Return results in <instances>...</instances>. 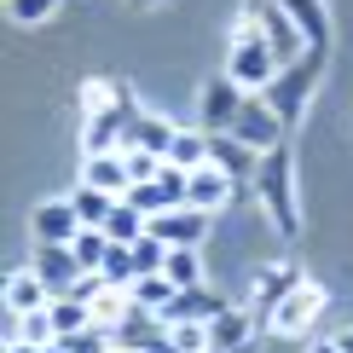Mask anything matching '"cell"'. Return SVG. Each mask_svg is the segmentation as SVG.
I'll use <instances>...</instances> for the list:
<instances>
[{
	"label": "cell",
	"mask_w": 353,
	"mask_h": 353,
	"mask_svg": "<svg viewBox=\"0 0 353 353\" xmlns=\"http://www.w3.org/2000/svg\"><path fill=\"white\" fill-rule=\"evenodd\" d=\"M255 197H261V209H267V220L278 226V238H301V203H296V157H290L284 145L261 157V168H255Z\"/></svg>",
	"instance_id": "obj_1"
},
{
	"label": "cell",
	"mask_w": 353,
	"mask_h": 353,
	"mask_svg": "<svg viewBox=\"0 0 353 353\" xmlns=\"http://www.w3.org/2000/svg\"><path fill=\"white\" fill-rule=\"evenodd\" d=\"M325 52H330V47H307L296 64H284V70H278V81L261 93V99L278 110V122H284V128H296L301 116H307V99H313L319 76H325Z\"/></svg>",
	"instance_id": "obj_2"
},
{
	"label": "cell",
	"mask_w": 353,
	"mask_h": 353,
	"mask_svg": "<svg viewBox=\"0 0 353 353\" xmlns=\"http://www.w3.org/2000/svg\"><path fill=\"white\" fill-rule=\"evenodd\" d=\"M278 52L267 47V35H261L255 23H238V35H232V52H226V76L243 87V93H267V87L278 81Z\"/></svg>",
	"instance_id": "obj_3"
},
{
	"label": "cell",
	"mask_w": 353,
	"mask_h": 353,
	"mask_svg": "<svg viewBox=\"0 0 353 353\" xmlns=\"http://www.w3.org/2000/svg\"><path fill=\"white\" fill-rule=\"evenodd\" d=\"M243 18L267 35V47L278 52V64H296V58L307 52V41H301V29H296V18H290L278 0H243Z\"/></svg>",
	"instance_id": "obj_4"
},
{
	"label": "cell",
	"mask_w": 353,
	"mask_h": 353,
	"mask_svg": "<svg viewBox=\"0 0 353 353\" xmlns=\"http://www.w3.org/2000/svg\"><path fill=\"white\" fill-rule=\"evenodd\" d=\"M232 139L249 145L255 157H267V151L284 145V122H278V110L261 93H243V110H238V122H232Z\"/></svg>",
	"instance_id": "obj_5"
},
{
	"label": "cell",
	"mask_w": 353,
	"mask_h": 353,
	"mask_svg": "<svg viewBox=\"0 0 353 353\" xmlns=\"http://www.w3.org/2000/svg\"><path fill=\"white\" fill-rule=\"evenodd\" d=\"M35 272H41V284L52 290V301H64V296H76V284H81V261H76V249L70 243H41L35 249Z\"/></svg>",
	"instance_id": "obj_6"
},
{
	"label": "cell",
	"mask_w": 353,
	"mask_h": 353,
	"mask_svg": "<svg viewBox=\"0 0 353 353\" xmlns=\"http://www.w3.org/2000/svg\"><path fill=\"white\" fill-rule=\"evenodd\" d=\"M145 238H157L168 249H197L203 238H209V214L203 209H168V214L145 220Z\"/></svg>",
	"instance_id": "obj_7"
},
{
	"label": "cell",
	"mask_w": 353,
	"mask_h": 353,
	"mask_svg": "<svg viewBox=\"0 0 353 353\" xmlns=\"http://www.w3.org/2000/svg\"><path fill=\"white\" fill-rule=\"evenodd\" d=\"M35 243H76L81 238V214H76V203L70 197H47V203H35Z\"/></svg>",
	"instance_id": "obj_8"
},
{
	"label": "cell",
	"mask_w": 353,
	"mask_h": 353,
	"mask_svg": "<svg viewBox=\"0 0 353 353\" xmlns=\"http://www.w3.org/2000/svg\"><path fill=\"white\" fill-rule=\"evenodd\" d=\"M226 313V301L214 296V290H174V301L163 307V325L168 330H180V325H214V319Z\"/></svg>",
	"instance_id": "obj_9"
},
{
	"label": "cell",
	"mask_w": 353,
	"mask_h": 353,
	"mask_svg": "<svg viewBox=\"0 0 353 353\" xmlns=\"http://www.w3.org/2000/svg\"><path fill=\"white\" fill-rule=\"evenodd\" d=\"M238 110H243V87L232 76H220V81L203 87V134H232Z\"/></svg>",
	"instance_id": "obj_10"
},
{
	"label": "cell",
	"mask_w": 353,
	"mask_h": 353,
	"mask_svg": "<svg viewBox=\"0 0 353 353\" xmlns=\"http://www.w3.org/2000/svg\"><path fill=\"white\" fill-rule=\"evenodd\" d=\"M168 336H174V330H168L157 313H139V307H134V313L110 330V342H116V353H151V347H163Z\"/></svg>",
	"instance_id": "obj_11"
},
{
	"label": "cell",
	"mask_w": 353,
	"mask_h": 353,
	"mask_svg": "<svg viewBox=\"0 0 353 353\" xmlns=\"http://www.w3.org/2000/svg\"><path fill=\"white\" fill-rule=\"evenodd\" d=\"M174 139H180V128H174V122H163V116H151V110H139L134 128L122 134V151H145V157H163V163H168Z\"/></svg>",
	"instance_id": "obj_12"
},
{
	"label": "cell",
	"mask_w": 353,
	"mask_h": 353,
	"mask_svg": "<svg viewBox=\"0 0 353 353\" xmlns=\"http://www.w3.org/2000/svg\"><path fill=\"white\" fill-rule=\"evenodd\" d=\"M301 284H307V278H301L296 267H267V272L255 278V313H261V325H267V330H272V313L296 296Z\"/></svg>",
	"instance_id": "obj_13"
},
{
	"label": "cell",
	"mask_w": 353,
	"mask_h": 353,
	"mask_svg": "<svg viewBox=\"0 0 353 353\" xmlns=\"http://www.w3.org/2000/svg\"><path fill=\"white\" fill-rule=\"evenodd\" d=\"M81 185L105 191V197H128V191H134V174H128V157H122V151L87 157V163H81Z\"/></svg>",
	"instance_id": "obj_14"
},
{
	"label": "cell",
	"mask_w": 353,
	"mask_h": 353,
	"mask_svg": "<svg viewBox=\"0 0 353 353\" xmlns=\"http://www.w3.org/2000/svg\"><path fill=\"white\" fill-rule=\"evenodd\" d=\"M319 313H325V290H319V284H301L296 296H290V301L272 313V330H278V336H301Z\"/></svg>",
	"instance_id": "obj_15"
},
{
	"label": "cell",
	"mask_w": 353,
	"mask_h": 353,
	"mask_svg": "<svg viewBox=\"0 0 353 353\" xmlns=\"http://www.w3.org/2000/svg\"><path fill=\"white\" fill-rule=\"evenodd\" d=\"M47 307H52V290L41 284L35 267H23V272L6 278V313H12V319H23V313H47Z\"/></svg>",
	"instance_id": "obj_16"
},
{
	"label": "cell",
	"mask_w": 353,
	"mask_h": 353,
	"mask_svg": "<svg viewBox=\"0 0 353 353\" xmlns=\"http://www.w3.org/2000/svg\"><path fill=\"white\" fill-rule=\"evenodd\" d=\"M209 163H214L220 174H226L232 185H238V180H255V168H261V157L249 151V145H238V139H232V134H209Z\"/></svg>",
	"instance_id": "obj_17"
},
{
	"label": "cell",
	"mask_w": 353,
	"mask_h": 353,
	"mask_svg": "<svg viewBox=\"0 0 353 353\" xmlns=\"http://www.w3.org/2000/svg\"><path fill=\"white\" fill-rule=\"evenodd\" d=\"M209 347H226V353H255V319L243 307H226V313L209 325Z\"/></svg>",
	"instance_id": "obj_18"
},
{
	"label": "cell",
	"mask_w": 353,
	"mask_h": 353,
	"mask_svg": "<svg viewBox=\"0 0 353 353\" xmlns=\"http://www.w3.org/2000/svg\"><path fill=\"white\" fill-rule=\"evenodd\" d=\"M226 197H232V180H226L214 163H209V168H197V174L185 180V209H203V214H209V209H220Z\"/></svg>",
	"instance_id": "obj_19"
},
{
	"label": "cell",
	"mask_w": 353,
	"mask_h": 353,
	"mask_svg": "<svg viewBox=\"0 0 353 353\" xmlns=\"http://www.w3.org/2000/svg\"><path fill=\"white\" fill-rule=\"evenodd\" d=\"M278 6L296 18L307 47H330V18H325V0H278Z\"/></svg>",
	"instance_id": "obj_20"
},
{
	"label": "cell",
	"mask_w": 353,
	"mask_h": 353,
	"mask_svg": "<svg viewBox=\"0 0 353 353\" xmlns=\"http://www.w3.org/2000/svg\"><path fill=\"white\" fill-rule=\"evenodd\" d=\"M70 203H76V214H81L87 232H105V220L116 214V203H122V197H105V191H93V185H76V191H70Z\"/></svg>",
	"instance_id": "obj_21"
},
{
	"label": "cell",
	"mask_w": 353,
	"mask_h": 353,
	"mask_svg": "<svg viewBox=\"0 0 353 353\" xmlns=\"http://www.w3.org/2000/svg\"><path fill=\"white\" fill-rule=\"evenodd\" d=\"M47 319H52V336L64 342V336H76V330H87V325H93V307L64 296V301H52V307H47Z\"/></svg>",
	"instance_id": "obj_22"
},
{
	"label": "cell",
	"mask_w": 353,
	"mask_h": 353,
	"mask_svg": "<svg viewBox=\"0 0 353 353\" xmlns=\"http://www.w3.org/2000/svg\"><path fill=\"white\" fill-rule=\"evenodd\" d=\"M163 278H168L174 290H197V284H203V261H197V249H168Z\"/></svg>",
	"instance_id": "obj_23"
},
{
	"label": "cell",
	"mask_w": 353,
	"mask_h": 353,
	"mask_svg": "<svg viewBox=\"0 0 353 353\" xmlns=\"http://www.w3.org/2000/svg\"><path fill=\"white\" fill-rule=\"evenodd\" d=\"M168 163H174V168H185V174L209 168V134H185V128H180V139H174Z\"/></svg>",
	"instance_id": "obj_24"
},
{
	"label": "cell",
	"mask_w": 353,
	"mask_h": 353,
	"mask_svg": "<svg viewBox=\"0 0 353 353\" xmlns=\"http://www.w3.org/2000/svg\"><path fill=\"white\" fill-rule=\"evenodd\" d=\"M105 238H110V243H128V249H134V243L145 238V214L134 209V203H116V214L105 220Z\"/></svg>",
	"instance_id": "obj_25"
},
{
	"label": "cell",
	"mask_w": 353,
	"mask_h": 353,
	"mask_svg": "<svg viewBox=\"0 0 353 353\" xmlns=\"http://www.w3.org/2000/svg\"><path fill=\"white\" fill-rule=\"evenodd\" d=\"M128 296H134V307H139V313H157V319H163V307L174 301V284H168L163 272H157V278H139V284L128 290Z\"/></svg>",
	"instance_id": "obj_26"
},
{
	"label": "cell",
	"mask_w": 353,
	"mask_h": 353,
	"mask_svg": "<svg viewBox=\"0 0 353 353\" xmlns=\"http://www.w3.org/2000/svg\"><path fill=\"white\" fill-rule=\"evenodd\" d=\"M70 249H76V261H81V272H87V278L105 272V255H110V238H105V232H81Z\"/></svg>",
	"instance_id": "obj_27"
},
{
	"label": "cell",
	"mask_w": 353,
	"mask_h": 353,
	"mask_svg": "<svg viewBox=\"0 0 353 353\" xmlns=\"http://www.w3.org/2000/svg\"><path fill=\"white\" fill-rule=\"evenodd\" d=\"M99 278H105V284L110 290H134V249H128V243H110V255H105V272H99Z\"/></svg>",
	"instance_id": "obj_28"
},
{
	"label": "cell",
	"mask_w": 353,
	"mask_h": 353,
	"mask_svg": "<svg viewBox=\"0 0 353 353\" xmlns=\"http://www.w3.org/2000/svg\"><path fill=\"white\" fill-rule=\"evenodd\" d=\"M163 261H168V243H157V238H139L134 243V272L139 278H157V272H163ZM139 278H134V284H139Z\"/></svg>",
	"instance_id": "obj_29"
},
{
	"label": "cell",
	"mask_w": 353,
	"mask_h": 353,
	"mask_svg": "<svg viewBox=\"0 0 353 353\" xmlns=\"http://www.w3.org/2000/svg\"><path fill=\"white\" fill-rule=\"evenodd\" d=\"M64 347H70V353H116L110 330H99V325H87V330H76V336H64Z\"/></svg>",
	"instance_id": "obj_30"
},
{
	"label": "cell",
	"mask_w": 353,
	"mask_h": 353,
	"mask_svg": "<svg viewBox=\"0 0 353 353\" xmlns=\"http://www.w3.org/2000/svg\"><path fill=\"white\" fill-rule=\"evenodd\" d=\"M128 157V174H134V185H151L157 174H163V157H145V151H122Z\"/></svg>",
	"instance_id": "obj_31"
},
{
	"label": "cell",
	"mask_w": 353,
	"mask_h": 353,
	"mask_svg": "<svg viewBox=\"0 0 353 353\" xmlns=\"http://www.w3.org/2000/svg\"><path fill=\"white\" fill-rule=\"evenodd\" d=\"M6 6H12V18H18V23H41V18H52V12H58V0H6Z\"/></svg>",
	"instance_id": "obj_32"
},
{
	"label": "cell",
	"mask_w": 353,
	"mask_h": 353,
	"mask_svg": "<svg viewBox=\"0 0 353 353\" xmlns=\"http://www.w3.org/2000/svg\"><path fill=\"white\" fill-rule=\"evenodd\" d=\"M336 342H342V353H353V330H342V336H336Z\"/></svg>",
	"instance_id": "obj_33"
},
{
	"label": "cell",
	"mask_w": 353,
	"mask_h": 353,
	"mask_svg": "<svg viewBox=\"0 0 353 353\" xmlns=\"http://www.w3.org/2000/svg\"><path fill=\"white\" fill-rule=\"evenodd\" d=\"M313 353H342V342H319V347H313Z\"/></svg>",
	"instance_id": "obj_34"
},
{
	"label": "cell",
	"mask_w": 353,
	"mask_h": 353,
	"mask_svg": "<svg viewBox=\"0 0 353 353\" xmlns=\"http://www.w3.org/2000/svg\"><path fill=\"white\" fill-rule=\"evenodd\" d=\"M139 6H163V0H139Z\"/></svg>",
	"instance_id": "obj_35"
},
{
	"label": "cell",
	"mask_w": 353,
	"mask_h": 353,
	"mask_svg": "<svg viewBox=\"0 0 353 353\" xmlns=\"http://www.w3.org/2000/svg\"><path fill=\"white\" fill-rule=\"evenodd\" d=\"M209 353H226V347H209Z\"/></svg>",
	"instance_id": "obj_36"
}]
</instances>
